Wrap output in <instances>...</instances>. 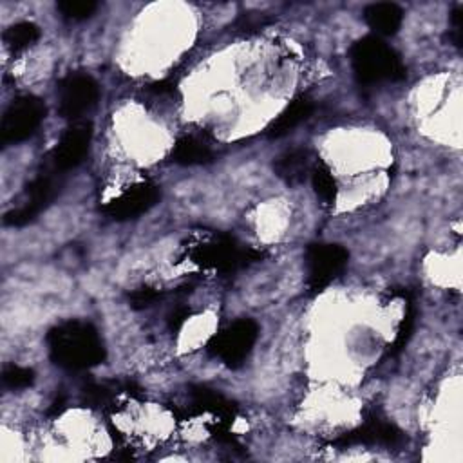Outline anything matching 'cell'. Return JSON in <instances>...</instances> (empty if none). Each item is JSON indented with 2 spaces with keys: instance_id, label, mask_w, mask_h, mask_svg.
Here are the masks:
<instances>
[{
  "instance_id": "15",
  "label": "cell",
  "mask_w": 463,
  "mask_h": 463,
  "mask_svg": "<svg viewBox=\"0 0 463 463\" xmlns=\"http://www.w3.org/2000/svg\"><path fill=\"white\" fill-rule=\"evenodd\" d=\"M190 402H192V407L195 409V412H210L213 416L219 418V423L226 425L228 420L233 418V403L228 402L222 394H219L217 391L213 389H208V387H194L190 391Z\"/></svg>"
},
{
  "instance_id": "19",
  "label": "cell",
  "mask_w": 463,
  "mask_h": 463,
  "mask_svg": "<svg viewBox=\"0 0 463 463\" xmlns=\"http://www.w3.org/2000/svg\"><path fill=\"white\" fill-rule=\"evenodd\" d=\"M56 9L61 13L63 18L80 22L92 16L98 9V4L90 0H63V2H58Z\"/></svg>"
},
{
  "instance_id": "22",
  "label": "cell",
  "mask_w": 463,
  "mask_h": 463,
  "mask_svg": "<svg viewBox=\"0 0 463 463\" xmlns=\"http://www.w3.org/2000/svg\"><path fill=\"white\" fill-rule=\"evenodd\" d=\"M157 298H159V291L150 286H141L128 295V302L134 309H145L152 306Z\"/></svg>"
},
{
  "instance_id": "1",
  "label": "cell",
  "mask_w": 463,
  "mask_h": 463,
  "mask_svg": "<svg viewBox=\"0 0 463 463\" xmlns=\"http://www.w3.org/2000/svg\"><path fill=\"white\" fill-rule=\"evenodd\" d=\"M51 360L67 371H85L105 360V347L94 326L67 320L47 333Z\"/></svg>"
},
{
  "instance_id": "20",
  "label": "cell",
  "mask_w": 463,
  "mask_h": 463,
  "mask_svg": "<svg viewBox=\"0 0 463 463\" xmlns=\"http://www.w3.org/2000/svg\"><path fill=\"white\" fill-rule=\"evenodd\" d=\"M2 382L7 389H25L34 382V373L29 367L24 365H5L2 371Z\"/></svg>"
},
{
  "instance_id": "10",
  "label": "cell",
  "mask_w": 463,
  "mask_h": 463,
  "mask_svg": "<svg viewBox=\"0 0 463 463\" xmlns=\"http://www.w3.org/2000/svg\"><path fill=\"white\" fill-rule=\"evenodd\" d=\"M159 188L154 183L143 181L123 190L119 195L110 199L103 212L116 221H128L146 213L159 201Z\"/></svg>"
},
{
  "instance_id": "14",
  "label": "cell",
  "mask_w": 463,
  "mask_h": 463,
  "mask_svg": "<svg viewBox=\"0 0 463 463\" xmlns=\"http://www.w3.org/2000/svg\"><path fill=\"white\" fill-rule=\"evenodd\" d=\"M364 20L376 34L391 36V34L398 33L402 20H403V13L396 4L378 2V4H371L365 7Z\"/></svg>"
},
{
  "instance_id": "23",
  "label": "cell",
  "mask_w": 463,
  "mask_h": 463,
  "mask_svg": "<svg viewBox=\"0 0 463 463\" xmlns=\"http://www.w3.org/2000/svg\"><path fill=\"white\" fill-rule=\"evenodd\" d=\"M266 14H242L239 20H237V31L241 33H253V31H259L264 27L266 24Z\"/></svg>"
},
{
  "instance_id": "7",
  "label": "cell",
  "mask_w": 463,
  "mask_h": 463,
  "mask_svg": "<svg viewBox=\"0 0 463 463\" xmlns=\"http://www.w3.org/2000/svg\"><path fill=\"white\" fill-rule=\"evenodd\" d=\"M99 98L96 80L83 72L67 74L58 85V110L65 119L80 121Z\"/></svg>"
},
{
  "instance_id": "12",
  "label": "cell",
  "mask_w": 463,
  "mask_h": 463,
  "mask_svg": "<svg viewBox=\"0 0 463 463\" xmlns=\"http://www.w3.org/2000/svg\"><path fill=\"white\" fill-rule=\"evenodd\" d=\"M315 110V103L309 98H297L293 99L266 128L268 137L279 139L286 134L293 132L300 123H304Z\"/></svg>"
},
{
  "instance_id": "3",
  "label": "cell",
  "mask_w": 463,
  "mask_h": 463,
  "mask_svg": "<svg viewBox=\"0 0 463 463\" xmlns=\"http://www.w3.org/2000/svg\"><path fill=\"white\" fill-rule=\"evenodd\" d=\"M190 262L204 269L232 273L257 262L262 253L251 248H241L228 235H210L188 248Z\"/></svg>"
},
{
  "instance_id": "6",
  "label": "cell",
  "mask_w": 463,
  "mask_h": 463,
  "mask_svg": "<svg viewBox=\"0 0 463 463\" xmlns=\"http://www.w3.org/2000/svg\"><path fill=\"white\" fill-rule=\"evenodd\" d=\"M45 118V105L36 96L16 98L4 112L0 139L4 145H16L29 139Z\"/></svg>"
},
{
  "instance_id": "11",
  "label": "cell",
  "mask_w": 463,
  "mask_h": 463,
  "mask_svg": "<svg viewBox=\"0 0 463 463\" xmlns=\"http://www.w3.org/2000/svg\"><path fill=\"white\" fill-rule=\"evenodd\" d=\"M405 439L403 432L391 421L380 416L365 420V423L351 432L338 436L333 445L345 449L353 445H380V447H398Z\"/></svg>"
},
{
  "instance_id": "2",
  "label": "cell",
  "mask_w": 463,
  "mask_h": 463,
  "mask_svg": "<svg viewBox=\"0 0 463 463\" xmlns=\"http://www.w3.org/2000/svg\"><path fill=\"white\" fill-rule=\"evenodd\" d=\"M349 56L353 72L360 83L396 81L405 76V67L398 54L378 36H364L354 42Z\"/></svg>"
},
{
  "instance_id": "4",
  "label": "cell",
  "mask_w": 463,
  "mask_h": 463,
  "mask_svg": "<svg viewBox=\"0 0 463 463\" xmlns=\"http://www.w3.org/2000/svg\"><path fill=\"white\" fill-rule=\"evenodd\" d=\"M349 253L340 244L317 242L306 250V286L311 293L324 291L335 279H338L347 266Z\"/></svg>"
},
{
  "instance_id": "5",
  "label": "cell",
  "mask_w": 463,
  "mask_h": 463,
  "mask_svg": "<svg viewBox=\"0 0 463 463\" xmlns=\"http://www.w3.org/2000/svg\"><path fill=\"white\" fill-rule=\"evenodd\" d=\"M259 336V326L251 318L235 320L232 326L217 333L206 345L208 353L228 367L241 365L250 354Z\"/></svg>"
},
{
  "instance_id": "16",
  "label": "cell",
  "mask_w": 463,
  "mask_h": 463,
  "mask_svg": "<svg viewBox=\"0 0 463 463\" xmlns=\"http://www.w3.org/2000/svg\"><path fill=\"white\" fill-rule=\"evenodd\" d=\"M213 157L212 148L195 136H183L172 146V161L183 166H195L210 163Z\"/></svg>"
},
{
  "instance_id": "13",
  "label": "cell",
  "mask_w": 463,
  "mask_h": 463,
  "mask_svg": "<svg viewBox=\"0 0 463 463\" xmlns=\"http://www.w3.org/2000/svg\"><path fill=\"white\" fill-rule=\"evenodd\" d=\"M273 170L279 179H282L286 184L295 186L304 181V177L311 172L309 163V152L304 148H293L279 156L273 163Z\"/></svg>"
},
{
  "instance_id": "21",
  "label": "cell",
  "mask_w": 463,
  "mask_h": 463,
  "mask_svg": "<svg viewBox=\"0 0 463 463\" xmlns=\"http://www.w3.org/2000/svg\"><path fill=\"white\" fill-rule=\"evenodd\" d=\"M414 324H416V307L412 302H409L407 309H405V315L402 318V324L398 327V333H396V338L392 342V347H391V354H396L400 349L405 347V344L409 342L412 331H414Z\"/></svg>"
},
{
  "instance_id": "24",
  "label": "cell",
  "mask_w": 463,
  "mask_h": 463,
  "mask_svg": "<svg viewBox=\"0 0 463 463\" xmlns=\"http://www.w3.org/2000/svg\"><path fill=\"white\" fill-rule=\"evenodd\" d=\"M188 318V311L186 309H175L172 315H170V327L172 329H179L183 326V322Z\"/></svg>"
},
{
  "instance_id": "8",
  "label": "cell",
  "mask_w": 463,
  "mask_h": 463,
  "mask_svg": "<svg viewBox=\"0 0 463 463\" xmlns=\"http://www.w3.org/2000/svg\"><path fill=\"white\" fill-rule=\"evenodd\" d=\"M56 174L58 172L52 170L49 174L36 175L29 183V186H27V201H25V204L9 210L4 215V222L7 226H25L31 221H34L36 215L43 208H47L54 201V197L58 195L60 183H58Z\"/></svg>"
},
{
  "instance_id": "17",
  "label": "cell",
  "mask_w": 463,
  "mask_h": 463,
  "mask_svg": "<svg viewBox=\"0 0 463 463\" xmlns=\"http://www.w3.org/2000/svg\"><path fill=\"white\" fill-rule=\"evenodd\" d=\"M38 38L40 29L33 22H16L4 31V43L14 52L31 47Z\"/></svg>"
},
{
  "instance_id": "18",
  "label": "cell",
  "mask_w": 463,
  "mask_h": 463,
  "mask_svg": "<svg viewBox=\"0 0 463 463\" xmlns=\"http://www.w3.org/2000/svg\"><path fill=\"white\" fill-rule=\"evenodd\" d=\"M311 184L315 194L327 204L335 203L336 199V181L327 165L317 163L311 166Z\"/></svg>"
},
{
  "instance_id": "9",
  "label": "cell",
  "mask_w": 463,
  "mask_h": 463,
  "mask_svg": "<svg viewBox=\"0 0 463 463\" xmlns=\"http://www.w3.org/2000/svg\"><path fill=\"white\" fill-rule=\"evenodd\" d=\"M92 139V125L89 121H74L58 139L51 152L52 170L67 172L76 168L87 156Z\"/></svg>"
}]
</instances>
